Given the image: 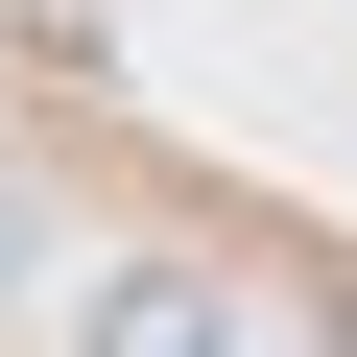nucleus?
<instances>
[{
    "label": "nucleus",
    "mask_w": 357,
    "mask_h": 357,
    "mask_svg": "<svg viewBox=\"0 0 357 357\" xmlns=\"http://www.w3.org/2000/svg\"><path fill=\"white\" fill-rule=\"evenodd\" d=\"M72 357H238V310H215V262H119L72 310Z\"/></svg>",
    "instance_id": "obj_1"
},
{
    "label": "nucleus",
    "mask_w": 357,
    "mask_h": 357,
    "mask_svg": "<svg viewBox=\"0 0 357 357\" xmlns=\"http://www.w3.org/2000/svg\"><path fill=\"white\" fill-rule=\"evenodd\" d=\"M333 357H357V286H333Z\"/></svg>",
    "instance_id": "obj_2"
}]
</instances>
